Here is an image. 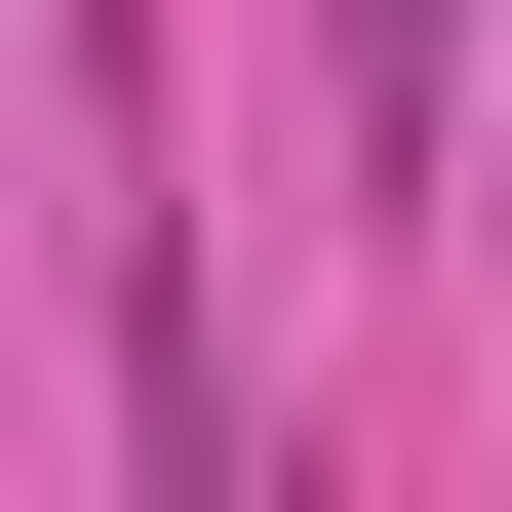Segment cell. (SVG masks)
Here are the masks:
<instances>
[{
  "instance_id": "1",
  "label": "cell",
  "mask_w": 512,
  "mask_h": 512,
  "mask_svg": "<svg viewBox=\"0 0 512 512\" xmlns=\"http://www.w3.org/2000/svg\"><path fill=\"white\" fill-rule=\"evenodd\" d=\"M316 158H355V197H434V0H316Z\"/></svg>"
}]
</instances>
